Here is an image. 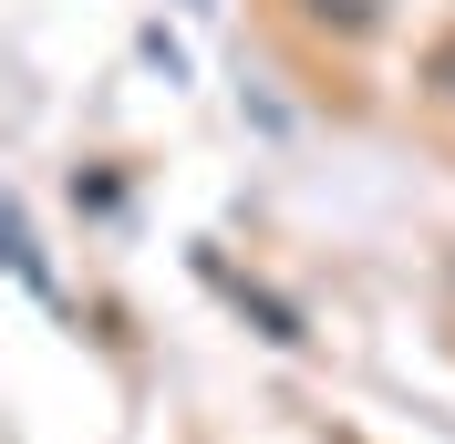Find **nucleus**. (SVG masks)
Returning a JSON list of instances; mask_svg holds the SVG:
<instances>
[{
    "instance_id": "1",
    "label": "nucleus",
    "mask_w": 455,
    "mask_h": 444,
    "mask_svg": "<svg viewBox=\"0 0 455 444\" xmlns=\"http://www.w3.org/2000/svg\"><path fill=\"white\" fill-rule=\"evenodd\" d=\"M311 21H331V31H372V0H300Z\"/></svg>"
},
{
    "instance_id": "2",
    "label": "nucleus",
    "mask_w": 455,
    "mask_h": 444,
    "mask_svg": "<svg viewBox=\"0 0 455 444\" xmlns=\"http://www.w3.org/2000/svg\"><path fill=\"white\" fill-rule=\"evenodd\" d=\"M435 83H445V93H455V42H445V52H435Z\"/></svg>"
},
{
    "instance_id": "3",
    "label": "nucleus",
    "mask_w": 455,
    "mask_h": 444,
    "mask_svg": "<svg viewBox=\"0 0 455 444\" xmlns=\"http://www.w3.org/2000/svg\"><path fill=\"white\" fill-rule=\"evenodd\" d=\"M197 11H207V0H197Z\"/></svg>"
}]
</instances>
